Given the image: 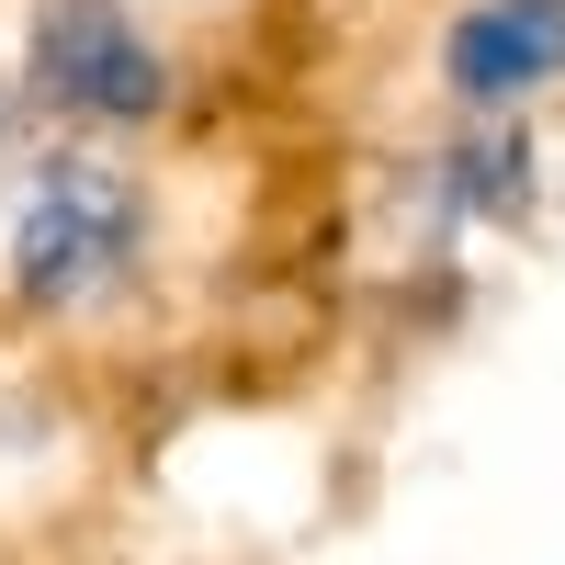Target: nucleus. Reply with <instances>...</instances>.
<instances>
[{
	"label": "nucleus",
	"mask_w": 565,
	"mask_h": 565,
	"mask_svg": "<svg viewBox=\"0 0 565 565\" xmlns=\"http://www.w3.org/2000/svg\"><path fill=\"white\" fill-rule=\"evenodd\" d=\"M23 317H90L148 271V193L90 159V148H45L12 193V238H0Z\"/></svg>",
	"instance_id": "f257e3e1"
},
{
	"label": "nucleus",
	"mask_w": 565,
	"mask_h": 565,
	"mask_svg": "<svg viewBox=\"0 0 565 565\" xmlns=\"http://www.w3.org/2000/svg\"><path fill=\"white\" fill-rule=\"evenodd\" d=\"M23 79L57 125H148L170 103V68L125 0H45L23 34Z\"/></svg>",
	"instance_id": "f03ea898"
},
{
	"label": "nucleus",
	"mask_w": 565,
	"mask_h": 565,
	"mask_svg": "<svg viewBox=\"0 0 565 565\" xmlns=\"http://www.w3.org/2000/svg\"><path fill=\"white\" fill-rule=\"evenodd\" d=\"M441 79L463 114H521L543 79H565V0H463L441 34Z\"/></svg>",
	"instance_id": "7ed1b4c3"
},
{
	"label": "nucleus",
	"mask_w": 565,
	"mask_h": 565,
	"mask_svg": "<svg viewBox=\"0 0 565 565\" xmlns=\"http://www.w3.org/2000/svg\"><path fill=\"white\" fill-rule=\"evenodd\" d=\"M430 181H441V226H509V215H532V125L521 114H476L430 159Z\"/></svg>",
	"instance_id": "20e7f679"
}]
</instances>
